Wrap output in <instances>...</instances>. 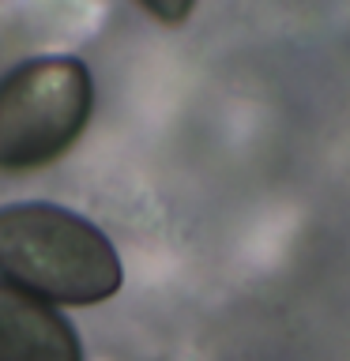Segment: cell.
<instances>
[{
	"label": "cell",
	"mask_w": 350,
	"mask_h": 361,
	"mask_svg": "<svg viewBox=\"0 0 350 361\" xmlns=\"http://www.w3.org/2000/svg\"><path fill=\"white\" fill-rule=\"evenodd\" d=\"M0 275L56 305L109 301L124 282L106 230L49 200L0 207Z\"/></svg>",
	"instance_id": "6da1fadb"
},
{
	"label": "cell",
	"mask_w": 350,
	"mask_h": 361,
	"mask_svg": "<svg viewBox=\"0 0 350 361\" xmlns=\"http://www.w3.org/2000/svg\"><path fill=\"white\" fill-rule=\"evenodd\" d=\"M95 79L79 56L49 53L0 75V169H38L83 135Z\"/></svg>",
	"instance_id": "7a4b0ae2"
},
{
	"label": "cell",
	"mask_w": 350,
	"mask_h": 361,
	"mask_svg": "<svg viewBox=\"0 0 350 361\" xmlns=\"http://www.w3.org/2000/svg\"><path fill=\"white\" fill-rule=\"evenodd\" d=\"M143 8L151 11L155 19H162V23H181V19H188V11H192L188 0H177V4H162V0H143Z\"/></svg>",
	"instance_id": "277c9868"
},
{
	"label": "cell",
	"mask_w": 350,
	"mask_h": 361,
	"mask_svg": "<svg viewBox=\"0 0 350 361\" xmlns=\"http://www.w3.org/2000/svg\"><path fill=\"white\" fill-rule=\"evenodd\" d=\"M0 361H83V346L64 312L0 279Z\"/></svg>",
	"instance_id": "3957f363"
}]
</instances>
